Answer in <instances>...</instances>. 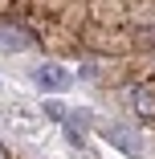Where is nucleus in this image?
Listing matches in <instances>:
<instances>
[{
	"label": "nucleus",
	"mask_w": 155,
	"mask_h": 159,
	"mask_svg": "<svg viewBox=\"0 0 155 159\" xmlns=\"http://www.w3.org/2000/svg\"><path fill=\"white\" fill-rule=\"evenodd\" d=\"M0 159H12V155H8V147H4V143H0Z\"/></svg>",
	"instance_id": "nucleus-5"
},
{
	"label": "nucleus",
	"mask_w": 155,
	"mask_h": 159,
	"mask_svg": "<svg viewBox=\"0 0 155 159\" xmlns=\"http://www.w3.org/2000/svg\"><path fill=\"white\" fill-rule=\"evenodd\" d=\"M102 135H106V139H110V143H114V147H122V151H131V155H135V151H139V147H135V143H131V139H127V135H122V131H118V126H106V131H102Z\"/></svg>",
	"instance_id": "nucleus-3"
},
{
	"label": "nucleus",
	"mask_w": 155,
	"mask_h": 159,
	"mask_svg": "<svg viewBox=\"0 0 155 159\" xmlns=\"http://www.w3.org/2000/svg\"><path fill=\"white\" fill-rule=\"evenodd\" d=\"M0 49H4V53L8 49H25V37H8L4 29H0Z\"/></svg>",
	"instance_id": "nucleus-4"
},
{
	"label": "nucleus",
	"mask_w": 155,
	"mask_h": 159,
	"mask_svg": "<svg viewBox=\"0 0 155 159\" xmlns=\"http://www.w3.org/2000/svg\"><path fill=\"white\" fill-rule=\"evenodd\" d=\"M33 82H37L41 90H53V94H57V90H70V74L57 70V66H37V70H33Z\"/></svg>",
	"instance_id": "nucleus-1"
},
{
	"label": "nucleus",
	"mask_w": 155,
	"mask_h": 159,
	"mask_svg": "<svg viewBox=\"0 0 155 159\" xmlns=\"http://www.w3.org/2000/svg\"><path fill=\"white\" fill-rule=\"evenodd\" d=\"M131 110L143 122H155V90H131Z\"/></svg>",
	"instance_id": "nucleus-2"
}]
</instances>
